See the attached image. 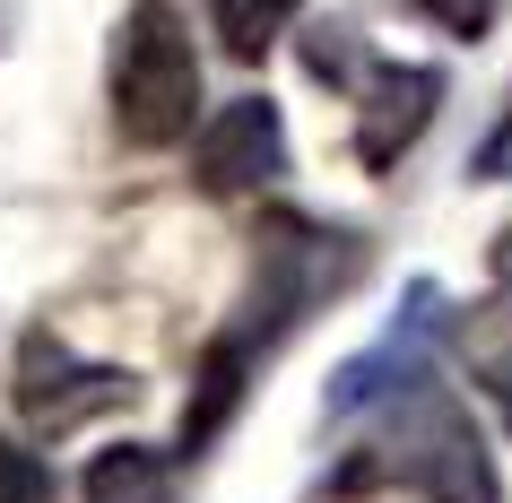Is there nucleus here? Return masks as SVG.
<instances>
[{
  "label": "nucleus",
  "instance_id": "1",
  "mask_svg": "<svg viewBox=\"0 0 512 503\" xmlns=\"http://www.w3.org/2000/svg\"><path fill=\"white\" fill-rule=\"evenodd\" d=\"M365 261H374V252H365L356 226H330V217H304V209H261L252 287H243L235 321L200 347V373H191V399H183V451H174V460H200V451L235 425V408H243V391L261 382V365H270L313 313H330V304L365 278Z\"/></svg>",
  "mask_w": 512,
  "mask_h": 503
},
{
  "label": "nucleus",
  "instance_id": "2",
  "mask_svg": "<svg viewBox=\"0 0 512 503\" xmlns=\"http://www.w3.org/2000/svg\"><path fill=\"white\" fill-rule=\"evenodd\" d=\"M374 486H408L417 503H504V477L486 460L469 399L434 373H417L408 391L382 399L365 451L330 477V495H374Z\"/></svg>",
  "mask_w": 512,
  "mask_h": 503
},
{
  "label": "nucleus",
  "instance_id": "3",
  "mask_svg": "<svg viewBox=\"0 0 512 503\" xmlns=\"http://www.w3.org/2000/svg\"><path fill=\"white\" fill-rule=\"evenodd\" d=\"M113 131L122 148H183L200 131V44L174 0H131L113 27Z\"/></svg>",
  "mask_w": 512,
  "mask_h": 503
},
{
  "label": "nucleus",
  "instance_id": "4",
  "mask_svg": "<svg viewBox=\"0 0 512 503\" xmlns=\"http://www.w3.org/2000/svg\"><path fill=\"white\" fill-rule=\"evenodd\" d=\"M9 391H18V417H27L35 434H79V425L131 408L139 373L131 365H87L61 330H27V347H18V382H9Z\"/></svg>",
  "mask_w": 512,
  "mask_h": 503
},
{
  "label": "nucleus",
  "instance_id": "5",
  "mask_svg": "<svg viewBox=\"0 0 512 503\" xmlns=\"http://www.w3.org/2000/svg\"><path fill=\"white\" fill-rule=\"evenodd\" d=\"M434 339H443V287H434V278H417V287H408V304L382 321V339H374V347H356L348 365L330 373L322 417H330V425L374 417L391 391H408L417 373H434Z\"/></svg>",
  "mask_w": 512,
  "mask_h": 503
},
{
  "label": "nucleus",
  "instance_id": "6",
  "mask_svg": "<svg viewBox=\"0 0 512 503\" xmlns=\"http://www.w3.org/2000/svg\"><path fill=\"white\" fill-rule=\"evenodd\" d=\"M287 174V113L270 96H235V105L200 113V139H191V183L209 200H252V191H278Z\"/></svg>",
  "mask_w": 512,
  "mask_h": 503
},
{
  "label": "nucleus",
  "instance_id": "7",
  "mask_svg": "<svg viewBox=\"0 0 512 503\" xmlns=\"http://www.w3.org/2000/svg\"><path fill=\"white\" fill-rule=\"evenodd\" d=\"M348 96H356V165L391 174V165L426 139V122H434V105L452 96V79H443L434 61H382L374 53V70H365Z\"/></svg>",
  "mask_w": 512,
  "mask_h": 503
},
{
  "label": "nucleus",
  "instance_id": "8",
  "mask_svg": "<svg viewBox=\"0 0 512 503\" xmlns=\"http://www.w3.org/2000/svg\"><path fill=\"white\" fill-rule=\"evenodd\" d=\"M460 339V365H469V382H478L486 399H495V417L512 425V295H486V304H469V313L452 321Z\"/></svg>",
  "mask_w": 512,
  "mask_h": 503
},
{
  "label": "nucleus",
  "instance_id": "9",
  "mask_svg": "<svg viewBox=\"0 0 512 503\" xmlns=\"http://www.w3.org/2000/svg\"><path fill=\"white\" fill-rule=\"evenodd\" d=\"M174 460L165 451H148V443H113V451H96V469H87V486L79 495L87 503H174Z\"/></svg>",
  "mask_w": 512,
  "mask_h": 503
},
{
  "label": "nucleus",
  "instance_id": "10",
  "mask_svg": "<svg viewBox=\"0 0 512 503\" xmlns=\"http://www.w3.org/2000/svg\"><path fill=\"white\" fill-rule=\"evenodd\" d=\"M287 27H296V0H217V44L235 61H270Z\"/></svg>",
  "mask_w": 512,
  "mask_h": 503
},
{
  "label": "nucleus",
  "instance_id": "11",
  "mask_svg": "<svg viewBox=\"0 0 512 503\" xmlns=\"http://www.w3.org/2000/svg\"><path fill=\"white\" fill-rule=\"evenodd\" d=\"M0 503H53V469L9 434H0Z\"/></svg>",
  "mask_w": 512,
  "mask_h": 503
},
{
  "label": "nucleus",
  "instance_id": "12",
  "mask_svg": "<svg viewBox=\"0 0 512 503\" xmlns=\"http://www.w3.org/2000/svg\"><path fill=\"white\" fill-rule=\"evenodd\" d=\"M400 9L434 18V27H443V35H460V44H478V35L495 27V9H504V0H400Z\"/></svg>",
  "mask_w": 512,
  "mask_h": 503
},
{
  "label": "nucleus",
  "instance_id": "13",
  "mask_svg": "<svg viewBox=\"0 0 512 503\" xmlns=\"http://www.w3.org/2000/svg\"><path fill=\"white\" fill-rule=\"evenodd\" d=\"M478 174H486V183H495V174H512V113L495 122V139L478 148Z\"/></svg>",
  "mask_w": 512,
  "mask_h": 503
}]
</instances>
